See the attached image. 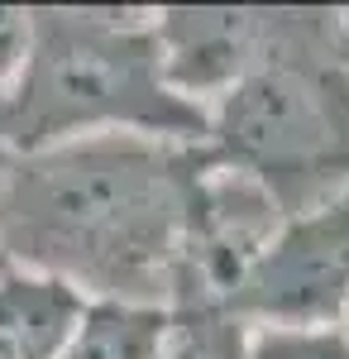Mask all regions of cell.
I'll list each match as a JSON object with an SVG mask.
<instances>
[{
	"instance_id": "1",
	"label": "cell",
	"mask_w": 349,
	"mask_h": 359,
	"mask_svg": "<svg viewBox=\"0 0 349 359\" xmlns=\"http://www.w3.org/2000/svg\"><path fill=\"white\" fill-rule=\"evenodd\" d=\"M196 172L201 144L144 135L15 158L0 172V264L53 278L91 306L167 311Z\"/></svg>"
},
{
	"instance_id": "2",
	"label": "cell",
	"mask_w": 349,
	"mask_h": 359,
	"mask_svg": "<svg viewBox=\"0 0 349 359\" xmlns=\"http://www.w3.org/2000/svg\"><path fill=\"white\" fill-rule=\"evenodd\" d=\"M29 15V57L20 77L0 86V172L15 158L96 135L206 139V111L163 77L153 10L48 5Z\"/></svg>"
},
{
	"instance_id": "3",
	"label": "cell",
	"mask_w": 349,
	"mask_h": 359,
	"mask_svg": "<svg viewBox=\"0 0 349 359\" xmlns=\"http://www.w3.org/2000/svg\"><path fill=\"white\" fill-rule=\"evenodd\" d=\"M340 10H301L296 34L206 106L201 154L254 177L296 216L349 177V67L335 53Z\"/></svg>"
},
{
	"instance_id": "4",
	"label": "cell",
	"mask_w": 349,
	"mask_h": 359,
	"mask_svg": "<svg viewBox=\"0 0 349 359\" xmlns=\"http://www.w3.org/2000/svg\"><path fill=\"white\" fill-rule=\"evenodd\" d=\"M349 311V177L282 221L230 302L244 326H345Z\"/></svg>"
},
{
	"instance_id": "5",
	"label": "cell",
	"mask_w": 349,
	"mask_h": 359,
	"mask_svg": "<svg viewBox=\"0 0 349 359\" xmlns=\"http://www.w3.org/2000/svg\"><path fill=\"white\" fill-rule=\"evenodd\" d=\"M282 221H287L282 206L254 177L215 168L201 154L167 306H220V311H230L235 292L254 273V264L264 259V249L273 245Z\"/></svg>"
},
{
	"instance_id": "6",
	"label": "cell",
	"mask_w": 349,
	"mask_h": 359,
	"mask_svg": "<svg viewBox=\"0 0 349 359\" xmlns=\"http://www.w3.org/2000/svg\"><path fill=\"white\" fill-rule=\"evenodd\" d=\"M301 25V10L287 5H167L153 10V34L163 53L167 86L191 101L211 106L235 82H244L259 62H268Z\"/></svg>"
},
{
	"instance_id": "7",
	"label": "cell",
	"mask_w": 349,
	"mask_h": 359,
	"mask_svg": "<svg viewBox=\"0 0 349 359\" xmlns=\"http://www.w3.org/2000/svg\"><path fill=\"white\" fill-rule=\"evenodd\" d=\"M86 306L53 278L0 264V359H62Z\"/></svg>"
},
{
	"instance_id": "8",
	"label": "cell",
	"mask_w": 349,
	"mask_h": 359,
	"mask_svg": "<svg viewBox=\"0 0 349 359\" xmlns=\"http://www.w3.org/2000/svg\"><path fill=\"white\" fill-rule=\"evenodd\" d=\"M158 359H249V326L220 306H167Z\"/></svg>"
},
{
	"instance_id": "9",
	"label": "cell",
	"mask_w": 349,
	"mask_h": 359,
	"mask_svg": "<svg viewBox=\"0 0 349 359\" xmlns=\"http://www.w3.org/2000/svg\"><path fill=\"white\" fill-rule=\"evenodd\" d=\"M249 359H349L345 326H249Z\"/></svg>"
},
{
	"instance_id": "10",
	"label": "cell",
	"mask_w": 349,
	"mask_h": 359,
	"mask_svg": "<svg viewBox=\"0 0 349 359\" xmlns=\"http://www.w3.org/2000/svg\"><path fill=\"white\" fill-rule=\"evenodd\" d=\"M29 39H34V15L25 5H0V86L20 77L29 57Z\"/></svg>"
},
{
	"instance_id": "11",
	"label": "cell",
	"mask_w": 349,
	"mask_h": 359,
	"mask_svg": "<svg viewBox=\"0 0 349 359\" xmlns=\"http://www.w3.org/2000/svg\"><path fill=\"white\" fill-rule=\"evenodd\" d=\"M335 53L349 67V10H340V39H335Z\"/></svg>"
},
{
	"instance_id": "12",
	"label": "cell",
	"mask_w": 349,
	"mask_h": 359,
	"mask_svg": "<svg viewBox=\"0 0 349 359\" xmlns=\"http://www.w3.org/2000/svg\"><path fill=\"white\" fill-rule=\"evenodd\" d=\"M345 331H349V311H345Z\"/></svg>"
}]
</instances>
